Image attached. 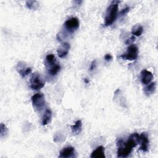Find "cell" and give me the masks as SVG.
Masks as SVG:
<instances>
[{"mask_svg":"<svg viewBox=\"0 0 158 158\" xmlns=\"http://www.w3.org/2000/svg\"><path fill=\"white\" fill-rule=\"evenodd\" d=\"M118 1H113L107 7L104 18V25L106 27L114 23L117 17L118 10Z\"/></svg>","mask_w":158,"mask_h":158,"instance_id":"obj_1","label":"cell"},{"mask_svg":"<svg viewBox=\"0 0 158 158\" xmlns=\"http://www.w3.org/2000/svg\"><path fill=\"white\" fill-rule=\"evenodd\" d=\"M117 157H126L128 156L132 151L133 148L128 145L126 142L123 141L122 139H118L117 141Z\"/></svg>","mask_w":158,"mask_h":158,"instance_id":"obj_2","label":"cell"},{"mask_svg":"<svg viewBox=\"0 0 158 158\" xmlns=\"http://www.w3.org/2000/svg\"><path fill=\"white\" fill-rule=\"evenodd\" d=\"M138 56V48L135 44L130 45L127 48V51L120 56V57L124 60H133L137 59Z\"/></svg>","mask_w":158,"mask_h":158,"instance_id":"obj_3","label":"cell"},{"mask_svg":"<svg viewBox=\"0 0 158 158\" xmlns=\"http://www.w3.org/2000/svg\"><path fill=\"white\" fill-rule=\"evenodd\" d=\"M45 83L41 75L38 73H34L30 79V88L33 90H38L44 86Z\"/></svg>","mask_w":158,"mask_h":158,"instance_id":"obj_4","label":"cell"},{"mask_svg":"<svg viewBox=\"0 0 158 158\" xmlns=\"http://www.w3.org/2000/svg\"><path fill=\"white\" fill-rule=\"evenodd\" d=\"M31 102L33 107L38 111H40L45 105L44 96L43 93H37L31 97Z\"/></svg>","mask_w":158,"mask_h":158,"instance_id":"obj_5","label":"cell"},{"mask_svg":"<svg viewBox=\"0 0 158 158\" xmlns=\"http://www.w3.org/2000/svg\"><path fill=\"white\" fill-rule=\"evenodd\" d=\"M79 25V20L77 17H71L65 22L64 27L67 32L73 33L78 28Z\"/></svg>","mask_w":158,"mask_h":158,"instance_id":"obj_6","label":"cell"},{"mask_svg":"<svg viewBox=\"0 0 158 158\" xmlns=\"http://www.w3.org/2000/svg\"><path fill=\"white\" fill-rule=\"evenodd\" d=\"M16 70L22 77H25L31 73L32 70L30 67H27L26 64L22 61H20L17 64Z\"/></svg>","mask_w":158,"mask_h":158,"instance_id":"obj_7","label":"cell"},{"mask_svg":"<svg viewBox=\"0 0 158 158\" xmlns=\"http://www.w3.org/2000/svg\"><path fill=\"white\" fill-rule=\"evenodd\" d=\"M139 142L141 143L139 150H141L144 152H147L149 149V138L147 133L143 132L139 135Z\"/></svg>","mask_w":158,"mask_h":158,"instance_id":"obj_8","label":"cell"},{"mask_svg":"<svg viewBox=\"0 0 158 158\" xmlns=\"http://www.w3.org/2000/svg\"><path fill=\"white\" fill-rule=\"evenodd\" d=\"M140 77L141 83L146 85L151 82L152 80L153 79V75L150 71L144 69L141 72Z\"/></svg>","mask_w":158,"mask_h":158,"instance_id":"obj_9","label":"cell"},{"mask_svg":"<svg viewBox=\"0 0 158 158\" xmlns=\"http://www.w3.org/2000/svg\"><path fill=\"white\" fill-rule=\"evenodd\" d=\"M75 148L72 146H67L63 148L60 151V154L59 157L61 158L73 157H75Z\"/></svg>","mask_w":158,"mask_h":158,"instance_id":"obj_10","label":"cell"},{"mask_svg":"<svg viewBox=\"0 0 158 158\" xmlns=\"http://www.w3.org/2000/svg\"><path fill=\"white\" fill-rule=\"evenodd\" d=\"M70 48V45L69 43L65 42L62 44L57 49L58 56L60 58H63L65 57L68 54Z\"/></svg>","mask_w":158,"mask_h":158,"instance_id":"obj_11","label":"cell"},{"mask_svg":"<svg viewBox=\"0 0 158 158\" xmlns=\"http://www.w3.org/2000/svg\"><path fill=\"white\" fill-rule=\"evenodd\" d=\"M105 149L102 146L97 147L91 153V158H105Z\"/></svg>","mask_w":158,"mask_h":158,"instance_id":"obj_12","label":"cell"},{"mask_svg":"<svg viewBox=\"0 0 158 158\" xmlns=\"http://www.w3.org/2000/svg\"><path fill=\"white\" fill-rule=\"evenodd\" d=\"M48 73L51 76H55L56 75L58 72L60 70V65L56 63V62L54 64H52L49 65H48Z\"/></svg>","mask_w":158,"mask_h":158,"instance_id":"obj_13","label":"cell"},{"mask_svg":"<svg viewBox=\"0 0 158 158\" xmlns=\"http://www.w3.org/2000/svg\"><path fill=\"white\" fill-rule=\"evenodd\" d=\"M52 118V112L50 109H47L42 117V125H46L51 122Z\"/></svg>","mask_w":158,"mask_h":158,"instance_id":"obj_14","label":"cell"},{"mask_svg":"<svg viewBox=\"0 0 158 158\" xmlns=\"http://www.w3.org/2000/svg\"><path fill=\"white\" fill-rule=\"evenodd\" d=\"M72 131L75 135L79 134L82 130V122L80 120H78L75 122L74 125L71 127Z\"/></svg>","mask_w":158,"mask_h":158,"instance_id":"obj_15","label":"cell"},{"mask_svg":"<svg viewBox=\"0 0 158 158\" xmlns=\"http://www.w3.org/2000/svg\"><path fill=\"white\" fill-rule=\"evenodd\" d=\"M155 90H156L155 82H151L148 85H146V86L144 88V91L146 95H150L154 93Z\"/></svg>","mask_w":158,"mask_h":158,"instance_id":"obj_16","label":"cell"},{"mask_svg":"<svg viewBox=\"0 0 158 158\" xmlns=\"http://www.w3.org/2000/svg\"><path fill=\"white\" fill-rule=\"evenodd\" d=\"M143 31V27L139 25H136L133 27L131 33L133 36H140L141 35Z\"/></svg>","mask_w":158,"mask_h":158,"instance_id":"obj_17","label":"cell"},{"mask_svg":"<svg viewBox=\"0 0 158 158\" xmlns=\"http://www.w3.org/2000/svg\"><path fill=\"white\" fill-rule=\"evenodd\" d=\"M46 65H49L52 64H54L56 62V57L53 54H48L46 57Z\"/></svg>","mask_w":158,"mask_h":158,"instance_id":"obj_18","label":"cell"},{"mask_svg":"<svg viewBox=\"0 0 158 158\" xmlns=\"http://www.w3.org/2000/svg\"><path fill=\"white\" fill-rule=\"evenodd\" d=\"M26 6L29 9H36L38 7V3L36 1H27Z\"/></svg>","mask_w":158,"mask_h":158,"instance_id":"obj_19","label":"cell"},{"mask_svg":"<svg viewBox=\"0 0 158 158\" xmlns=\"http://www.w3.org/2000/svg\"><path fill=\"white\" fill-rule=\"evenodd\" d=\"M8 133V129L4 123H1L0 125V136L2 138Z\"/></svg>","mask_w":158,"mask_h":158,"instance_id":"obj_20","label":"cell"},{"mask_svg":"<svg viewBox=\"0 0 158 158\" xmlns=\"http://www.w3.org/2000/svg\"><path fill=\"white\" fill-rule=\"evenodd\" d=\"M64 139H65V138H64V136L61 133H56L54 136V141L56 143L61 142Z\"/></svg>","mask_w":158,"mask_h":158,"instance_id":"obj_21","label":"cell"},{"mask_svg":"<svg viewBox=\"0 0 158 158\" xmlns=\"http://www.w3.org/2000/svg\"><path fill=\"white\" fill-rule=\"evenodd\" d=\"M130 9V7H126L125 8H124L123 9H122V10L120 11V15H124L127 14L129 12Z\"/></svg>","mask_w":158,"mask_h":158,"instance_id":"obj_22","label":"cell"},{"mask_svg":"<svg viewBox=\"0 0 158 158\" xmlns=\"http://www.w3.org/2000/svg\"><path fill=\"white\" fill-rule=\"evenodd\" d=\"M112 56L110 54H106L104 56V60L107 62H109L110 60H112Z\"/></svg>","mask_w":158,"mask_h":158,"instance_id":"obj_23","label":"cell"},{"mask_svg":"<svg viewBox=\"0 0 158 158\" xmlns=\"http://www.w3.org/2000/svg\"><path fill=\"white\" fill-rule=\"evenodd\" d=\"M96 60H94L92 61V62L91 64V65L89 67V70L93 71L96 68Z\"/></svg>","mask_w":158,"mask_h":158,"instance_id":"obj_24","label":"cell"},{"mask_svg":"<svg viewBox=\"0 0 158 158\" xmlns=\"http://www.w3.org/2000/svg\"><path fill=\"white\" fill-rule=\"evenodd\" d=\"M135 36H132L131 37H130V39L128 40V41L126 42V43H127V44H128V43L130 44V43H132L133 41H135Z\"/></svg>","mask_w":158,"mask_h":158,"instance_id":"obj_25","label":"cell"},{"mask_svg":"<svg viewBox=\"0 0 158 158\" xmlns=\"http://www.w3.org/2000/svg\"><path fill=\"white\" fill-rule=\"evenodd\" d=\"M84 81L85 82V83H89V80L87 78H84Z\"/></svg>","mask_w":158,"mask_h":158,"instance_id":"obj_26","label":"cell"}]
</instances>
